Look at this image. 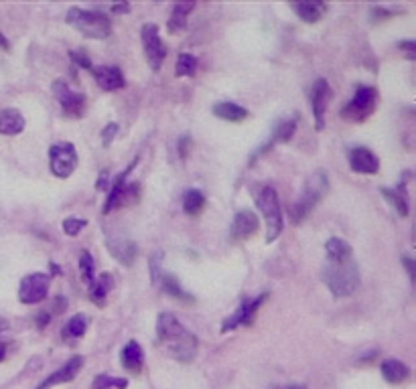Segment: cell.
<instances>
[{
	"mask_svg": "<svg viewBox=\"0 0 416 389\" xmlns=\"http://www.w3.org/2000/svg\"><path fill=\"white\" fill-rule=\"evenodd\" d=\"M157 339H159V345L167 351V355L179 363H191L197 357V346H199L197 337L187 331L175 314L163 312L159 316Z\"/></svg>",
	"mask_w": 416,
	"mask_h": 389,
	"instance_id": "obj_1",
	"label": "cell"
},
{
	"mask_svg": "<svg viewBox=\"0 0 416 389\" xmlns=\"http://www.w3.org/2000/svg\"><path fill=\"white\" fill-rule=\"evenodd\" d=\"M323 282L335 298L351 296L360 288V268L354 256L345 259H327L323 266Z\"/></svg>",
	"mask_w": 416,
	"mask_h": 389,
	"instance_id": "obj_2",
	"label": "cell"
},
{
	"mask_svg": "<svg viewBox=\"0 0 416 389\" xmlns=\"http://www.w3.org/2000/svg\"><path fill=\"white\" fill-rule=\"evenodd\" d=\"M65 21H67L69 27H73L78 33H82L88 39L102 41V39H108L112 35V23L102 12H93V10H86V8H80V6H71L67 10Z\"/></svg>",
	"mask_w": 416,
	"mask_h": 389,
	"instance_id": "obj_3",
	"label": "cell"
},
{
	"mask_svg": "<svg viewBox=\"0 0 416 389\" xmlns=\"http://www.w3.org/2000/svg\"><path fill=\"white\" fill-rule=\"evenodd\" d=\"M256 205L266 221V244H273L278 235L282 233L284 219L280 211V201H278L277 191L273 187H262L256 195Z\"/></svg>",
	"mask_w": 416,
	"mask_h": 389,
	"instance_id": "obj_4",
	"label": "cell"
},
{
	"mask_svg": "<svg viewBox=\"0 0 416 389\" xmlns=\"http://www.w3.org/2000/svg\"><path fill=\"white\" fill-rule=\"evenodd\" d=\"M329 189V182H327V174L323 171L315 173L309 180H307V187L303 191V197L294 203L292 211H290V217L294 223H301L305 221L309 213L315 209V205L323 199V195Z\"/></svg>",
	"mask_w": 416,
	"mask_h": 389,
	"instance_id": "obj_5",
	"label": "cell"
},
{
	"mask_svg": "<svg viewBox=\"0 0 416 389\" xmlns=\"http://www.w3.org/2000/svg\"><path fill=\"white\" fill-rule=\"evenodd\" d=\"M378 104V91L370 86L358 87L351 102L341 110V118L354 124H362L370 118Z\"/></svg>",
	"mask_w": 416,
	"mask_h": 389,
	"instance_id": "obj_6",
	"label": "cell"
},
{
	"mask_svg": "<svg viewBox=\"0 0 416 389\" xmlns=\"http://www.w3.org/2000/svg\"><path fill=\"white\" fill-rule=\"evenodd\" d=\"M51 173L57 178H69L78 167V152L71 142H57L49 148Z\"/></svg>",
	"mask_w": 416,
	"mask_h": 389,
	"instance_id": "obj_7",
	"label": "cell"
},
{
	"mask_svg": "<svg viewBox=\"0 0 416 389\" xmlns=\"http://www.w3.org/2000/svg\"><path fill=\"white\" fill-rule=\"evenodd\" d=\"M140 39H142V47H144V57L148 61V67L152 71H159L165 57H167V47L163 43L161 35H159V27L148 23L140 29Z\"/></svg>",
	"mask_w": 416,
	"mask_h": 389,
	"instance_id": "obj_8",
	"label": "cell"
},
{
	"mask_svg": "<svg viewBox=\"0 0 416 389\" xmlns=\"http://www.w3.org/2000/svg\"><path fill=\"white\" fill-rule=\"evenodd\" d=\"M51 89H53V95L59 102V106H61V110H63L65 116H69V118H84L86 106H88V99H86L84 93L71 91L63 80H55Z\"/></svg>",
	"mask_w": 416,
	"mask_h": 389,
	"instance_id": "obj_9",
	"label": "cell"
},
{
	"mask_svg": "<svg viewBox=\"0 0 416 389\" xmlns=\"http://www.w3.org/2000/svg\"><path fill=\"white\" fill-rule=\"evenodd\" d=\"M51 286V276L43 272L29 274L21 280L19 286V300L23 304H39L47 298Z\"/></svg>",
	"mask_w": 416,
	"mask_h": 389,
	"instance_id": "obj_10",
	"label": "cell"
},
{
	"mask_svg": "<svg viewBox=\"0 0 416 389\" xmlns=\"http://www.w3.org/2000/svg\"><path fill=\"white\" fill-rule=\"evenodd\" d=\"M266 298H268V292H264V294H260V296H256V298H252V300H244V303L240 304V308L224 320L222 333L235 331L238 327H250V325L254 322V316H256L258 308L264 304Z\"/></svg>",
	"mask_w": 416,
	"mask_h": 389,
	"instance_id": "obj_11",
	"label": "cell"
},
{
	"mask_svg": "<svg viewBox=\"0 0 416 389\" xmlns=\"http://www.w3.org/2000/svg\"><path fill=\"white\" fill-rule=\"evenodd\" d=\"M331 86L327 80H317L315 86L311 89V106H313V114H315V130L325 128V110L331 102Z\"/></svg>",
	"mask_w": 416,
	"mask_h": 389,
	"instance_id": "obj_12",
	"label": "cell"
},
{
	"mask_svg": "<svg viewBox=\"0 0 416 389\" xmlns=\"http://www.w3.org/2000/svg\"><path fill=\"white\" fill-rule=\"evenodd\" d=\"M260 229V221L254 211H248V209H242L238 211L233 217V223H231V239L233 241H246L250 239L252 235H256Z\"/></svg>",
	"mask_w": 416,
	"mask_h": 389,
	"instance_id": "obj_13",
	"label": "cell"
},
{
	"mask_svg": "<svg viewBox=\"0 0 416 389\" xmlns=\"http://www.w3.org/2000/svg\"><path fill=\"white\" fill-rule=\"evenodd\" d=\"M108 252L114 256V259H118L122 266L130 268L135 263V259L139 256V248L132 239H126L124 235H110L106 241Z\"/></svg>",
	"mask_w": 416,
	"mask_h": 389,
	"instance_id": "obj_14",
	"label": "cell"
},
{
	"mask_svg": "<svg viewBox=\"0 0 416 389\" xmlns=\"http://www.w3.org/2000/svg\"><path fill=\"white\" fill-rule=\"evenodd\" d=\"M82 367H84V357H82V355H76V357H71L61 369L53 371L45 381H41V384L37 386V389H49L53 388V386L69 384V381H73V379L78 377V373L82 371Z\"/></svg>",
	"mask_w": 416,
	"mask_h": 389,
	"instance_id": "obj_15",
	"label": "cell"
},
{
	"mask_svg": "<svg viewBox=\"0 0 416 389\" xmlns=\"http://www.w3.org/2000/svg\"><path fill=\"white\" fill-rule=\"evenodd\" d=\"M349 158V169L358 174H375L380 171V161L378 156L366 146H356L347 154Z\"/></svg>",
	"mask_w": 416,
	"mask_h": 389,
	"instance_id": "obj_16",
	"label": "cell"
},
{
	"mask_svg": "<svg viewBox=\"0 0 416 389\" xmlns=\"http://www.w3.org/2000/svg\"><path fill=\"white\" fill-rule=\"evenodd\" d=\"M93 78L97 82V86L102 87L104 91H118L126 86L124 75L120 71L118 65H102V67H93L92 69Z\"/></svg>",
	"mask_w": 416,
	"mask_h": 389,
	"instance_id": "obj_17",
	"label": "cell"
},
{
	"mask_svg": "<svg viewBox=\"0 0 416 389\" xmlns=\"http://www.w3.org/2000/svg\"><path fill=\"white\" fill-rule=\"evenodd\" d=\"M290 8L303 23L313 25L323 19L329 6L325 2H294V4H290Z\"/></svg>",
	"mask_w": 416,
	"mask_h": 389,
	"instance_id": "obj_18",
	"label": "cell"
},
{
	"mask_svg": "<svg viewBox=\"0 0 416 389\" xmlns=\"http://www.w3.org/2000/svg\"><path fill=\"white\" fill-rule=\"evenodd\" d=\"M382 377L388 384L398 386V384H404L411 377V369H408V365H404L398 359H386L382 363Z\"/></svg>",
	"mask_w": 416,
	"mask_h": 389,
	"instance_id": "obj_19",
	"label": "cell"
},
{
	"mask_svg": "<svg viewBox=\"0 0 416 389\" xmlns=\"http://www.w3.org/2000/svg\"><path fill=\"white\" fill-rule=\"evenodd\" d=\"M23 130H25V118L19 110H14V108L0 110V134L16 136Z\"/></svg>",
	"mask_w": 416,
	"mask_h": 389,
	"instance_id": "obj_20",
	"label": "cell"
},
{
	"mask_svg": "<svg viewBox=\"0 0 416 389\" xmlns=\"http://www.w3.org/2000/svg\"><path fill=\"white\" fill-rule=\"evenodd\" d=\"M195 8V2H179L173 6V12H171V19L167 23V29L171 35H183L187 29V16L189 12Z\"/></svg>",
	"mask_w": 416,
	"mask_h": 389,
	"instance_id": "obj_21",
	"label": "cell"
},
{
	"mask_svg": "<svg viewBox=\"0 0 416 389\" xmlns=\"http://www.w3.org/2000/svg\"><path fill=\"white\" fill-rule=\"evenodd\" d=\"M122 367L135 375H139L142 371V365H144V353H142V346L137 341H130L128 345L122 349Z\"/></svg>",
	"mask_w": 416,
	"mask_h": 389,
	"instance_id": "obj_22",
	"label": "cell"
},
{
	"mask_svg": "<svg viewBox=\"0 0 416 389\" xmlns=\"http://www.w3.org/2000/svg\"><path fill=\"white\" fill-rule=\"evenodd\" d=\"M135 165H137V161L135 163H130V167L124 171V173L120 174L118 178H116V182L112 185V189H110V193H108V199H106V203H104V215H108L112 209H116V207H122V193H124V178L128 176V173L135 169Z\"/></svg>",
	"mask_w": 416,
	"mask_h": 389,
	"instance_id": "obj_23",
	"label": "cell"
},
{
	"mask_svg": "<svg viewBox=\"0 0 416 389\" xmlns=\"http://www.w3.org/2000/svg\"><path fill=\"white\" fill-rule=\"evenodd\" d=\"M213 116L220 120H226V122H244L250 116V112L231 102H218L213 106Z\"/></svg>",
	"mask_w": 416,
	"mask_h": 389,
	"instance_id": "obj_24",
	"label": "cell"
},
{
	"mask_svg": "<svg viewBox=\"0 0 416 389\" xmlns=\"http://www.w3.org/2000/svg\"><path fill=\"white\" fill-rule=\"evenodd\" d=\"M112 288H114V278H112V274L104 272V274L95 276V280L90 284V298L97 306H104L108 294L112 292Z\"/></svg>",
	"mask_w": 416,
	"mask_h": 389,
	"instance_id": "obj_25",
	"label": "cell"
},
{
	"mask_svg": "<svg viewBox=\"0 0 416 389\" xmlns=\"http://www.w3.org/2000/svg\"><path fill=\"white\" fill-rule=\"evenodd\" d=\"M159 282H161V286H163V290L169 294V296H173V298H177V300H181V303L185 304H193L195 303V298L185 292L183 288H181V284H179V280L173 276V274H161L159 278H157Z\"/></svg>",
	"mask_w": 416,
	"mask_h": 389,
	"instance_id": "obj_26",
	"label": "cell"
},
{
	"mask_svg": "<svg viewBox=\"0 0 416 389\" xmlns=\"http://www.w3.org/2000/svg\"><path fill=\"white\" fill-rule=\"evenodd\" d=\"M88 331V316L86 314H76L67 320V325L63 327V339L65 341H76L82 339Z\"/></svg>",
	"mask_w": 416,
	"mask_h": 389,
	"instance_id": "obj_27",
	"label": "cell"
},
{
	"mask_svg": "<svg viewBox=\"0 0 416 389\" xmlns=\"http://www.w3.org/2000/svg\"><path fill=\"white\" fill-rule=\"evenodd\" d=\"M297 130V116L292 118H282L280 122H277V126L273 130V138H270V146H275L278 142H288L294 136Z\"/></svg>",
	"mask_w": 416,
	"mask_h": 389,
	"instance_id": "obj_28",
	"label": "cell"
},
{
	"mask_svg": "<svg viewBox=\"0 0 416 389\" xmlns=\"http://www.w3.org/2000/svg\"><path fill=\"white\" fill-rule=\"evenodd\" d=\"M327 259H345L354 256V250L347 241H343L341 237H331L325 246Z\"/></svg>",
	"mask_w": 416,
	"mask_h": 389,
	"instance_id": "obj_29",
	"label": "cell"
},
{
	"mask_svg": "<svg viewBox=\"0 0 416 389\" xmlns=\"http://www.w3.org/2000/svg\"><path fill=\"white\" fill-rule=\"evenodd\" d=\"M205 207V195L197 189H189L183 197V211L187 215L195 217L199 215Z\"/></svg>",
	"mask_w": 416,
	"mask_h": 389,
	"instance_id": "obj_30",
	"label": "cell"
},
{
	"mask_svg": "<svg viewBox=\"0 0 416 389\" xmlns=\"http://www.w3.org/2000/svg\"><path fill=\"white\" fill-rule=\"evenodd\" d=\"M195 71H197V57L191 53H181L177 57V67H175L177 78H193Z\"/></svg>",
	"mask_w": 416,
	"mask_h": 389,
	"instance_id": "obj_31",
	"label": "cell"
},
{
	"mask_svg": "<svg viewBox=\"0 0 416 389\" xmlns=\"http://www.w3.org/2000/svg\"><path fill=\"white\" fill-rule=\"evenodd\" d=\"M382 195H384V199H386L388 203H392V205H394V209L398 211V215L400 217L408 215V201H406V197H404L400 191L382 189Z\"/></svg>",
	"mask_w": 416,
	"mask_h": 389,
	"instance_id": "obj_32",
	"label": "cell"
},
{
	"mask_svg": "<svg viewBox=\"0 0 416 389\" xmlns=\"http://www.w3.org/2000/svg\"><path fill=\"white\" fill-rule=\"evenodd\" d=\"M128 388V379H122V377H110L106 373H100L95 379H93L92 389H126Z\"/></svg>",
	"mask_w": 416,
	"mask_h": 389,
	"instance_id": "obj_33",
	"label": "cell"
},
{
	"mask_svg": "<svg viewBox=\"0 0 416 389\" xmlns=\"http://www.w3.org/2000/svg\"><path fill=\"white\" fill-rule=\"evenodd\" d=\"M80 272H82V280L92 284L95 280V266H93V258L90 252H82L80 254Z\"/></svg>",
	"mask_w": 416,
	"mask_h": 389,
	"instance_id": "obj_34",
	"label": "cell"
},
{
	"mask_svg": "<svg viewBox=\"0 0 416 389\" xmlns=\"http://www.w3.org/2000/svg\"><path fill=\"white\" fill-rule=\"evenodd\" d=\"M86 225H88L86 219H80V217H67V219L63 221V231H65V235L76 237V235H80V231H82Z\"/></svg>",
	"mask_w": 416,
	"mask_h": 389,
	"instance_id": "obj_35",
	"label": "cell"
},
{
	"mask_svg": "<svg viewBox=\"0 0 416 389\" xmlns=\"http://www.w3.org/2000/svg\"><path fill=\"white\" fill-rule=\"evenodd\" d=\"M69 57H71V61L76 63V65H80V67H84V69H88V71H92L93 65L92 61L88 59V55L82 51V49H76V51H71L69 53Z\"/></svg>",
	"mask_w": 416,
	"mask_h": 389,
	"instance_id": "obj_36",
	"label": "cell"
},
{
	"mask_svg": "<svg viewBox=\"0 0 416 389\" xmlns=\"http://www.w3.org/2000/svg\"><path fill=\"white\" fill-rule=\"evenodd\" d=\"M116 134H118V124H116V122L108 124V126L104 128V132H102V144H104V146H110Z\"/></svg>",
	"mask_w": 416,
	"mask_h": 389,
	"instance_id": "obj_37",
	"label": "cell"
},
{
	"mask_svg": "<svg viewBox=\"0 0 416 389\" xmlns=\"http://www.w3.org/2000/svg\"><path fill=\"white\" fill-rule=\"evenodd\" d=\"M398 49H400V53H404V57H406L408 61H415L416 57L415 41H400V43H398Z\"/></svg>",
	"mask_w": 416,
	"mask_h": 389,
	"instance_id": "obj_38",
	"label": "cell"
},
{
	"mask_svg": "<svg viewBox=\"0 0 416 389\" xmlns=\"http://www.w3.org/2000/svg\"><path fill=\"white\" fill-rule=\"evenodd\" d=\"M371 16H373V23H378V21H386V19H390V16H392V12H390L388 8L373 6V8H371Z\"/></svg>",
	"mask_w": 416,
	"mask_h": 389,
	"instance_id": "obj_39",
	"label": "cell"
},
{
	"mask_svg": "<svg viewBox=\"0 0 416 389\" xmlns=\"http://www.w3.org/2000/svg\"><path fill=\"white\" fill-rule=\"evenodd\" d=\"M191 146V140L187 138V136H183L181 140H179V156L181 158H187V148Z\"/></svg>",
	"mask_w": 416,
	"mask_h": 389,
	"instance_id": "obj_40",
	"label": "cell"
},
{
	"mask_svg": "<svg viewBox=\"0 0 416 389\" xmlns=\"http://www.w3.org/2000/svg\"><path fill=\"white\" fill-rule=\"evenodd\" d=\"M110 10H112V12H118V14H124V12L130 10V4H112Z\"/></svg>",
	"mask_w": 416,
	"mask_h": 389,
	"instance_id": "obj_41",
	"label": "cell"
},
{
	"mask_svg": "<svg viewBox=\"0 0 416 389\" xmlns=\"http://www.w3.org/2000/svg\"><path fill=\"white\" fill-rule=\"evenodd\" d=\"M49 312H39V316H37V327L39 329H45L47 327V322H49Z\"/></svg>",
	"mask_w": 416,
	"mask_h": 389,
	"instance_id": "obj_42",
	"label": "cell"
},
{
	"mask_svg": "<svg viewBox=\"0 0 416 389\" xmlns=\"http://www.w3.org/2000/svg\"><path fill=\"white\" fill-rule=\"evenodd\" d=\"M404 261V266H406V270H408V276H411V280H415V266H413V258H406L402 259Z\"/></svg>",
	"mask_w": 416,
	"mask_h": 389,
	"instance_id": "obj_43",
	"label": "cell"
},
{
	"mask_svg": "<svg viewBox=\"0 0 416 389\" xmlns=\"http://www.w3.org/2000/svg\"><path fill=\"white\" fill-rule=\"evenodd\" d=\"M0 49H2V51H10V45H8L6 37H4L2 33H0Z\"/></svg>",
	"mask_w": 416,
	"mask_h": 389,
	"instance_id": "obj_44",
	"label": "cell"
},
{
	"mask_svg": "<svg viewBox=\"0 0 416 389\" xmlns=\"http://www.w3.org/2000/svg\"><path fill=\"white\" fill-rule=\"evenodd\" d=\"M277 389H305V386H284V388H277Z\"/></svg>",
	"mask_w": 416,
	"mask_h": 389,
	"instance_id": "obj_45",
	"label": "cell"
},
{
	"mask_svg": "<svg viewBox=\"0 0 416 389\" xmlns=\"http://www.w3.org/2000/svg\"><path fill=\"white\" fill-rule=\"evenodd\" d=\"M51 270H53L55 274H57V272H61V268H59V266H55V263H51Z\"/></svg>",
	"mask_w": 416,
	"mask_h": 389,
	"instance_id": "obj_46",
	"label": "cell"
},
{
	"mask_svg": "<svg viewBox=\"0 0 416 389\" xmlns=\"http://www.w3.org/2000/svg\"><path fill=\"white\" fill-rule=\"evenodd\" d=\"M4 359V346H0V361Z\"/></svg>",
	"mask_w": 416,
	"mask_h": 389,
	"instance_id": "obj_47",
	"label": "cell"
}]
</instances>
